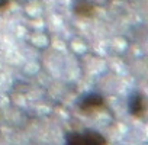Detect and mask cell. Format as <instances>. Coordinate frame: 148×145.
Instances as JSON below:
<instances>
[{
  "label": "cell",
  "instance_id": "1",
  "mask_svg": "<svg viewBox=\"0 0 148 145\" xmlns=\"http://www.w3.org/2000/svg\"><path fill=\"white\" fill-rule=\"evenodd\" d=\"M68 145H106L108 139L97 131L84 129L83 132H67L64 136Z\"/></svg>",
  "mask_w": 148,
  "mask_h": 145
},
{
  "label": "cell",
  "instance_id": "2",
  "mask_svg": "<svg viewBox=\"0 0 148 145\" xmlns=\"http://www.w3.org/2000/svg\"><path fill=\"white\" fill-rule=\"evenodd\" d=\"M77 106H79V110L83 115L90 116V115H95V113H97V112H100L106 107V99L102 94L89 93V94H86L84 97L80 99Z\"/></svg>",
  "mask_w": 148,
  "mask_h": 145
},
{
  "label": "cell",
  "instance_id": "3",
  "mask_svg": "<svg viewBox=\"0 0 148 145\" xmlns=\"http://www.w3.org/2000/svg\"><path fill=\"white\" fill-rule=\"evenodd\" d=\"M145 112H147V102L144 94L138 90L132 92L129 97V115L136 119H141L145 116Z\"/></svg>",
  "mask_w": 148,
  "mask_h": 145
},
{
  "label": "cell",
  "instance_id": "4",
  "mask_svg": "<svg viewBox=\"0 0 148 145\" xmlns=\"http://www.w3.org/2000/svg\"><path fill=\"white\" fill-rule=\"evenodd\" d=\"M73 12L76 16L83 18V19H93L97 13V8L95 3L89 0H79V2L73 6Z\"/></svg>",
  "mask_w": 148,
  "mask_h": 145
},
{
  "label": "cell",
  "instance_id": "5",
  "mask_svg": "<svg viewBox=\"0 0 148 145\" xmlns=\"http://www.w3.org/2000/svg\"><path fill=\"white\" fill-rule=\"evenodd\" d=\"M12 0H0V12H5L10 8Z\"/></svg>",
  "mask_w": 148,
  "mask_h": 145
}]
</instances>
